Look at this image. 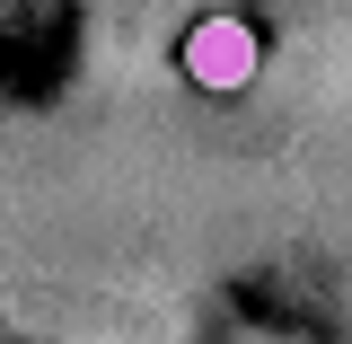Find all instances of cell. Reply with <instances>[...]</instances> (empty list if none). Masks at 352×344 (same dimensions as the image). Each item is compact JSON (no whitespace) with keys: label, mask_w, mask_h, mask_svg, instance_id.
Returning a JSON list of instances; mask_svg holds the SVG:
<instances>
[{"label":"cell","mask_w":352,"mask_h":344,"mask_svg":"<svg viewBox=\"0 0 352 344\" xmlns=\"http://www.w3.org/2000/svg\"><path fill=\"white\" fill-rule=\"evenodd\" d=\"M256 62H264V44H256L247 18H203V27L185 36V80L194 88H247Z\"/></svg>","instance_id":"obj_1"}]
</instances>
